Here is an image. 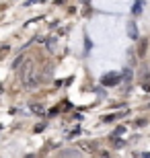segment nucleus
<instances>
[{"label":"nucleus","instance_id":"nucleus-1","mask_svg":"<svg viewBox=\"0 0 150 158\" xmlns=\"http://www.w3.org/2000/svg\"><path fill=\"white\" fill-rule=\"evenodd\" d=\"M21 82H23L25 88H35L41 82V76H39V72H37V68H35L33 60H25L23 62V68H21Z\"/></svg>","mask_w":150,"mask_h":158},{"label":"nucleus","instance_id":"nucleus-2","mask_svg":"<svg viewBox=\"0 0 150 158\" xmlns=\"http://www.w3.org/2000/svg\"><path fill=\"white\" fill-rule=\"evenodd\" d=\"M148 39H138V58H146L148 56Z\"/></svg>","mask_w":150,"mask_h":158},{"label":"nucleus","instance_id":"nucleus-3","mask_svg":"<svg viewBox=\"0 0 150 158\" xmlns=\"http://www.w3.org/2000/svg\"><path fill=\"white\" fill-rule=\"evenodd\" d=\"M76 148L82 150V152H87V154H92L95 150H97V144H95V142H80Z\"/></svg>","mask_w":150,"mask_h":158},{"label":"nucleus","instance_id":"nucleus-4","mask_svg":"<svg viewBox=\"0 0 150 158\" xmlns=\"http://www.w3.org/2000/svg\"><path fill=\"white\" fill-rule=\"evenodd\" d=\"M31 111L37 113V115H43V113H45V109H43V105H39V103H33V105H31Z\"/></svg>","mask_w":150,"mask_h":158},{"label":"nucleus","instance_id":"nucleus-5","mask_svg":"<svg viewBox=\"0 0 150 158\" xmlns=\"http://www.w3.org/2000/svg\"><path fill=\"white\" fill-rule=\"evenodd\" d=\"M142 12V0H136V4H134V15H140Z\"/></svg>","mask_w":150,"mask_h":158},{"label":"nucleus","instance_id":"nucleus-6","mask_svg":"<svg viewBox=\"0 0 150 158\" xmlns=\"http://www.w3.org/2000/svg\"><path fill=\"white\" fill-rule=\"evenodd\" d=\"M23 62H25V56H19V58L15 60V62H12V68H19V66L23 64Z\"/></svg>","mask_w":150,"mask_h":158},{"label":"nucleus","instance_id":"nucleus-7","mask_svg":"<svg viewBox=\"0 0 150 158\" xmlns=\"http://www.w3.org/2000/svg\"><path fill=\"white\" fill-rule=\"evenodd\" d=\"M95 156H91V158H109V152H92Z\"/></svg>","mask_w":150,"mask_h":158},{"label":"nucleus","instance_id":"nucleus-8","mask_svg":"<svg viewBox=\"0 0 150 158\" xmlns=\"http://www.w3.org/2000/svg\"><path fill=\"white\" fill-rule=\"evenodd\" d=\"M117 82V76H109V78H103V84H113Z\"/></svg>","mask_w":150,"mask_h":158},{"label":"nucleus","instance_id":"nucleus-9","mask_svg":"<svg viewBox=\"0 0 150 158\" xmlns=\"http://www.w3.org/2000/svg\"><path fill=\"white\" fill-rule=\"evenodd\" d=\"M8 52V47H2V49H0V53H6ZM0 58H4V56H0Z\"/></svg>","mask_w":150,"mask_h":158}]
</instances>
